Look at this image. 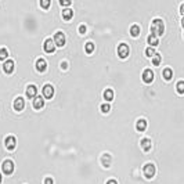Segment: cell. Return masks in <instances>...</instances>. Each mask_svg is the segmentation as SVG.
<instances>
[{"instance_id": "obj_1", "label": "cell", "mask_w": 184, "mask_h": 184, "mask_svg": "<svg viewBox=\"0 0 184 184\" xmlns=\"http://www.w3.org/2000/svg\"><path fill=\"white\" fill-rule=\"evenodd\" d=\"M176 53H180V58L173 60L172 64L176 67L177 75L184 77V47L180 46V50L176 51ZM173 97H176V96H173ZM170 98H167L166 104L163 107V112H162V154H163V166H165V180H166L167 184H177L176 174H174L172 140H170V118H169Z\"/></svg>"}, {"instance_id": "obj_2", "label": "cell", "mask_w": 184, "mask_h": 184, "mask_svg": "<svg viewBox=\"0 0 184 184\" xmlns=\"http://www.w3.org/2000/svg\"><path fill=\"white\" fill-rule=\"evenodd\" d=\"M151 33L155 36H162L165 35V22L161 18H155L151 22Z\"/></svg>"}, {"instance_id": "obj_3", "label": "cell", "mask_w": 184, "mask_h": 184, "mask_svg": "<svg viewBox=\"0 0 184 184\" xmlns=\"http://www.w3.org/2000/svg\"><path fill=\"white\" fill-rule=\"evenodd\" d=\"M143 173L145 176V179H154L155 174H157V167L154 163H147L143 167Z\"/></svg>"}, {"instance_id": "obj_4", "label": "cell", "mask_w": 184, "mask_h": 184, "mask_svg": "<svg viewBox=\"0 0 184 184\" xmlns=\"http://www.w3.org/2000/svg\"><path fill=\"white\" fill-rule=\"evenodd\" d=\"M154 71H151L150 68H147V69H144L143 71V75H141V79H143V82L144 83H147V85H150V83H152L154 82Z\"/></svg>"}, {"instance_id": "obj_5", "label": "cell", "mask_w": 184, "mask_h": 184, "mask_svg": "<svg viewBox=\"0 0 184 184\" xmlns=\"http://www.w3.org/2000/svg\"><path fill=\"white\" fill-rule=\"evenodd\" d=\"M129 54H130V48H129L127 44H125V43L119 44V46H118V56H119V58L125 60V58L129 57Z\"/></svg>"}, {"instance_id": "obj_6", "label": "cell", "mask_w": 184, "mask_h": 184, "mask_svg": "<svg viewBox=\"0 0 184 184\" xmlns=\"http://www.w3.org/2000/svg\"><path fill=\"white\" fill-rule=\"evenodd\" d=\"M2 169H3V173L10 176V174H12V172H14V162H12L11 159H6L4 162H3Z\"/></svg>"}, {"instance_id": "obj_7", "label": "cell", "mask_w": 184, "mask_h": 184, "mask_svg": "<svg viewBox=\"0 0 184 184\" xmlns=\"http://www.w3.org/2000/svg\"><path fill=\"white\" fill-rule=\"evenodd\" d=\"M53 40H54V43H56L58 47H62V46H65L67 39H65V35H64L62 32H57V33L54 35Z\"/></svg>"}, {"instance_id": "obj_8", "label": "cell", "mask_w": 184, "mask_h": 184, "mask_svg": "<svg viewBox=\"0 0 184 184\" xmlns=\"http://www.w3.org/2000/svg\"><path fill=\"white\" fill-rule=\"evenodd\" d=\"M4 145L6 148H7L8 151H12L15 148V145H17V140H15L14 136H7L4 140Z\"/></svg>"}, {"instance_id": "obj_9", "label": "cell", "mask_w": 184, "mask_h": 184, "mask_svg": "<svg viewBox=\"0 0 184 184\" xmlns=\"http://www.w3.org/2000/svg\"><path fill=\"white\" fill-rule=\"evenodd\" d=\"M140 145H141V148H143V151H144V152H150L151 147H152V140H151V138H148V137L141 138Z\"/></svg>"}, {"instance_id": "obj_10", "label": "cell", "mask_w": 184, "mask_h": 184, "mask_svg": "<svg viewBox=\"0 0 184 184\" xmlns=\"http://www.w3.org/2000/svg\"><path fill=\"white\" fill-rule=\"evenodd\" d=\"M42 93H43V96H44V98H53V96H54V87L51 86V85H46V86H43V89H42Z\"/></svg>"}, {"instance_id": "obj_11", "label": "cell", "mask_w": 184, "mask_h": 184, "mask_svg": "<svg viewBox=\"0 0 184 184\" xmlns=\"http://www.w3.org/2000/svg\"><path fill=\"white\" fill-rule=\"evenodd\" d=\"M173 75H174V72H173V69H172L170 67L163 68V71H162V77H163V80H166V82H170V80L173 79Z\"/></svg>"}, {"instance_id": "obj_12", "label": "cell", "mask_w": 184, "mask_h": 184, "mask_svg": "<svg viewBox=\"0 0 184 184\" xmlns=\"http://www.w3.org/2000/svg\"><path fill=\"white\" fill-rule=\"evenodd\" d=\"M54 40L53 39H47L46 42H44V44H43V47H44V51H46V53H54V51H56V48H54Z\"/></svg>"}, {"instance_id": "obj_13", "label": "cell", "mask_w": 184, "mask_h": 184, "mask_svg": "<svg viewBox=\"0 0 184 184\" xmlns=\"http://www.w3.org/2000/svg\"><path fill=\"white\" fill-rule=\"evenodd\" d=\"M36 96H37V87L35 85H29L27 87V97L31 100H33Z\"/></svg>"}, {"instance_id": "obj_14", "label": "cell", "mask_w": 184, "mask_h": 184, "mask_svg": "<svg viewBox=\"0 0 184 184\" xmlns=\"http://www.w3.org/2000/svg\"><path fill=\"white\" fill-rule=\"evenodd\" d=\"M32 105H33L35 109L43 108V107H44V100H43V97H42V96H36V97L33 98V101H32Z\"/></svg>"}, {"instance_id": "obj_15", "label": "cell", "mask_w": 184, "mask_h": 184, "mask_svg": "<svg viewBox=\"0 0 184 184\" xmlns=\"http://www.w3.org/2000/svg\"><path fill=\"white\" fill-rule=\"evenodd\" d=\"M25 108V101L22 97H17V98L14 100V109L15 111H22V109Z\"/></svg>"}, {"instance_id": "obj_16", "label": "cell", "mask_w": 184, "mask_h": 184, "mask_svg": "<svg viewBox=\"0 0 184 184\" xmlns=\"http://www.w3.org/2000/svg\"><path fill=\"white\" fill-rule=\"evenodd\" d=\"M3 69H4L6 73H12V71H14V61L7 60L4 64H3Z\"/></svg>"}, {"instance_id": "obj_17", "label": "cell", "mask_w": 184, "mask_h": 184, "mask_svg": "<svg viewBox=\"0 0 184 184\" xmlns=\"http://www.w3.org/2000/svg\"><path fill=\"white\" fill-rule=\"evenodd\" d=\"M36 69L39 72H44V71L47 69V62L46 60H43V58H39L36 61Z\"/></svg>"}, {"instance_id": "obj_18", "label": "cell", "mask_w": 184, "mask_h": 184, "mask_svg": "<svg viewBox=\"0 0 184 184\" xmlns=\"http://www.w3.org/2000/svg\"><path fill=\"white\" fill-rule=\"evenodd\" d=\"M136 129L138 132H145L147 130V121L143 118V119H138L137 123H136Z\"/></svg>"}, {"instance_id": "obj_19", "label": "cell", "mask_w": 184, "mask_h": 184, "mask_svg": "<svg viewBox=\"0 0 184 184\" xmlns=\"http://www.w3.org/2000/svg\"><path fill=\"white\" fill-rule=\"evenodd\" d=\"M111 161H112V158H111V155H109V154H104L101 157V162H102V166H104V167H109V166H111Z\"/></svg>"}, {"instance_id": "obj_20", "label": "cell", "mask_w": 184, "mask_h": 184, "mask_svg": "<svg viewBox=\"0 0 184 184\" xmlns=\"http://www.w3.org/2000/svg\"><path fill=\"white\" fill-rule=\"evenodd\" d=\"M147 42H148V44H150V46H152V47H155V46H158V44H159L158 36H155V35H152V33L147 37Z\"/></svg>"}, {"instance_id": "obj_21", "label": "cell", "mask_w": 184, "mask_h": 184, "mask_svg": "<svg viewBox=\"0 0 184 184\" xmlns=\"http://www.w3.org/2000/svg\"><path fill=\"white\" fill-rule=\"evenodd\" d=\"M73 17V11L71 8H64L62 10V18L65 19V21H69V19H72Z\"/></svg>"}, {"instance_id": "obj_22", "label": "cell", "mask_w": 184, "mask_h": 184, "mask_svg": "<svg viewBox=\"0 0 184 184\" xmlns=\"http://www.w3.org/2000/svg\"><path fill=\"white\" fill-rule=\"evenodd\" d=\"M114 90L112 89H105L104 90V100H107V101H112L114 100Z\"/></svg>"}, {"instance_id": "obj_23", "label": "cell", "mask_w": 184, "mask_h": 184, "mask_svg": "<svg viewBox=\"0 0 184 184\" xmlns=\"http://www.w3.org/2000/svg\"><path fill=\"white\" fill-rule=\"evenodd\" d=\"M140 32H141V29H140V27H138V25H132L130 27V35L133 37H137L138 35H140Z\"/></svg>"}, {"instance_id": "obj_24", "label": "cell", "mask_w": 184, "mask_h": 184, "mask_svg": "<svg viewBox=\"0 0 184 184\" xmlns=\"http://www.w3.org/2000/svg\"><path fill=\"white\" fill-rule=\"evenodd\" d=\"M176 92L180 96L184 94V80H177L176 82Z\"/></svg>"}, {"instance_id": "obj_25", "label": "cell", "mask_w": 184, "mask_h": 184, "mask_svg": "<svg viewBox=\"0 0 184 184\" xmlns=\"http://www.w3.org/2000/svg\"><path fill=\"white\" fill-rule=\"evenodd\" d=\"M161 62H162V56L157 53V54H155V56L152 57V64H154L155 67H159Z\"/></svg>"}, {"instance_id": "obj_26", "label": "cell", "mask_w": 184, "mask_h": 184, "mask_svg": "<svg viewBox=\"0 0 184 184\" xmlns=\"http://www.w3.org/2000/svg\"><path fill=\"white\" fill-rule=\"evenodd\" d=\"M85 50L87 54H92L93 51H94V43H93V42H87L85 44Z\"/></svg>"}, {"instance_id": "obj_27", "label": "cell", "mask_w": 184, "mask_h": 184, "mask_svg": "<svg viewBox=\"0 0 184 184\" xmlns=\"http://www.w3.org/2000/svg\"><path fill=\"white\" fill-rule=\"evenodd\" d=\"M155 54H157V51H155V48L152 46L145 48V56H147V57H154Z\"/></svg>"}, {"instance_id": "obj_28", "label": "cell", "mask_w": 184, "mask_h": 184, "mask_svg": "<svg viewBox=\"0 0 184 184\" xmlns=\"http://www.w3.org/2000/svg\"><path fill=\"white\" fill-rule=\"evenodd\" d=\"M8 56V51H7V48H0V61H4L6 58H7Z\"/></svg>"}, {"instance_id": "obj_29", "label": "cell", "mask_w": 184, "mask_h": 184, "mask_svg": "<svg viewBox=\"0 0 184 184\" xmlns=\"http://www.w3.org/2000/svg\"><path fill=\"white\" fill-rule=\"evenodd\" d=\"M50 4H51V0H40V7L43 10L50 8Z\"/></svg>"}, {"instance_id": "obj_30", "label": "cell", "mask_w": 184, "mask_h": 184, "mask_svg": "<svg viewBox=\"0 0 184 184\" xmlns=\"http://www.w3.org/2000/svg\"><path fill=\"white\" fill-rule=\"evenodd\" d=\"M100 109H101L102 114H108V112L111 111V105L109 104H102L101 107H100Z\"/></svg>"}, {"instance_id": "obj_31", "label": "cell", "mask_w": 184, "mask_h": 184, "mask_svg": "<svg viewBox=\"0 0 184 184\" xmlns=\"http://www.w3.org/2000/svg\"><path fill=\"white\" fill-rule=\"evenodd\" d=\"M71 3H72V0H60V4L64 6V7H68Z\"/></svg>"}, {"instance_id": "obj_32", "label": "cell", "mask_w": 184, "mask_h": 184, "mask_svg": "<svg viewBox=\"0 0 184 184\" xmlns=\"http://www.w3.org/2000/svg\"><path fill=\"white\" fill-rule=\"evenodd\" d=\"M86 31H87V28H86V25H80V27H79V33H82V35H85V33H86Z\"/></svg>"}, {"instance_id": "obj_33", "label": "cell", "mask_w": 184, "mask_h": 184, "mask_svg": "<svg viewBox=\"0 0 184 184\" xmlns=\"http://www.w3.org/2000/svg\"><path fill=\"white\" fill-rule=\"evenodd\" d=\"M44 184H54V180L51 177H46L44 179Z\"/></svg>"}, {"instance_id": "obj_34", "label": "cell", "mask_w": 184, "mask_h": 184, "mask_svg": "<svg viewBox=\"0 0 184 184\" xmlns=\"http://www.w3.org/2000/svg\"><path fill=\"white\" fill-rule=\"evenodd\" d=\"M107 184H118V182L114 180V179H111V180H108V182H107Z\"/></svg>"}, {"instance_id": "obj_35", "label": "cell", "mask_w": 184, "mask_h": 184, "mask_svg": "<svg viewBox=\"0 0 184 184\" xmlns=\"http://www.w3.org/2000/svg\"><path fill=\"white\" fill-rule=\"evenodd\" d=\"M180 14L184 15V3H183L182 6H180Z\"/></svg>"}, {"instance_id": "obj_36", "label": "cell", "mask_w": 184, "mask_h": 184, "mask_svg": "<svg viewBox=\"0 0 184 184\" xmlns=\"http://www.w3.org/2000/svg\"><path fill=\"white\" fill-rule=\"evenodd\" d=\"M61 68H62V69H67V68H68V64L65 62V61H64V62L61 64Z\"/></svg>"}, {"instance_id": "obj_37", "label": "cell", "mask_w": 184, "mask_h": 184, "mask_svg": "<svg viewBox=\"0 0 184 184\" xmlns=\"http://www.w3.org/2000/svg\"><path fill=\"white\" fill-rule=\"evenodd\" d=\"M180 24H182V27L184 28V15H183V18H182V22H180Z\"/></svg>"}, {"instance_id": "obj_38", "label": "cell", "mask_w": 184, "mask_h": 184, "mask_svg": "<svg viewBox=\"0 0 184 184\" xmlns=\"http://www.w3.org/2000/svg\"><path fill=\"white\" fill-rule=\"evenodd\" d=\"M0 183H2V173H0Z\"/></svg>"}]
</instances>
